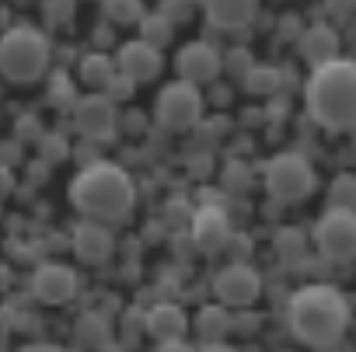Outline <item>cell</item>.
Instances as JSON below:
<instances>
[{"mask_svg": "<svg viewBox=\"0 0 356 352\" xmlns=\"http://www.w3.org/2000/svg\"><path fill=\"white\" fill-rule=\"evenodd\" d=\"M262 178H266V182H262L266 192H269L273 199H280V203H304V199L314 192V167L307 164L304 153H293V150L276 153V157L266 164Z\"/></svg>", "mask_w": 356, "mask_h": 352, "instance_id": "cell-5", "label": "cell"}, {"mask_svg": "<svg viewBox=\"0 0 356 352\" xmlns=\"http://www.w3.org/2000/svg\"><path fill=\"white\" fill-rule=\"evenodd\" d=\"M108 335H112V328H108V321L102 317V314H81L77 317V342L81 345H88V349H102V345H108Z\"/></svg>", "mask_w": 356, "mask_h": 352, "instance_id": "cell-21", "label": "cell"}, {"mask_svg": "<svg viewBox=\"0 0 356 352\" xmlns=\"http://www.w3.org/2000/svg\"><path fill=\"white\" fill-rule=\"evenodd\" d=\"M196 352H234V349L220 342V345H203V349H196Z\"/></svg>", "mask_w": 356, "mask_h": 352, "instance_id": "cell-31", "label": "cell"}, {"mask_svg": "<svg viewBox=\"0 0 356 352\" xmlns=\"http://www.w3.org/2000/svg\"><path fill=\"white\" fill-rule=\"evenodd\" d=\"M74 126L84 140H95V143H105L115 136L119 129V112H115V101L105 98V94H84L74 101Z\"/></svg>", "mask_w": 356, "mask_h": 352, "instance_id": "cell-8", "label": "cell"}, {"mask_svg": "<svg viewBox=\"0 0 356 352\" xmlns=\"http://www.w3.org/2000/svg\"><path fill=\"white\" fill-rule=\"evenodd\" d=\"M175 63H178V74H182V81L193 84V87L217 81V74H220V67H224L220 53H217L210 42H189V46H182Z\"/></svg>", "mask_w": 356, "mask_h": 352, "instance_id": "cell-13", "label": "cell"}, {"mask_svg": "<svg viewBox=\"0 0 356 352\" xmlns=\"http://www.w3.org/2000/svg\"><path fill=\"white\" fill-rule=\"evenodd\" d=\"M231 217H227V210H220V206H200L196 213H193V241H196V248L200 251H207V255H217V251H224L227 244H231Z\"/></svg>", "mask_w": 356, "mask_h": 352, "instance_id": "cell-12", "label": "cell"}, {"mask_svg": "<svg viewBox=\"0 0 356 352\" xmlns=\"http://www.w3.org/2000/svg\"><path fill=\"white\" fill-rule=\"evenodd\" d=\"M115 60L112 56H105V53H88L84 60H81V81L91 87V94H105L108 91V84L115 81Z\"/></svg>", "mask_w": 356, "mask_h": 352, "instance_id": "cell-19", "label": "cell"}, {"mask_svg": "<svg viewBox=\"0 0 356 352\" xmlns=\"http://www.w3.org/2000/svg\"><path fill=\"white\" fill-rule=\"evenodd\" d=\"M353 203H356V178L349 171L335 174L332 185H328V210H349L353 213Z\"/></svg>", "mask_w": 356, "mask_h": 352, "instance_id": "cell-24", "label": "cell"}, {"mask_svg": "<svg viewBox=\"0 0 356 352\" xmlns=\"http://www.w3.org/2000/svg\"><path fill=\"white\" fill-rule=\"evenodd\" d=\"M22 352H74V349H63V345H29V349H22Z\"/></svg>", "mask_w": 356, "mask_h": 352, "instance_id": "cell-30", "label": "cell"}, {"mask_svg": "<svg viewBox=\"0 0 356 352\" xmlns=\"http://www.w3.org/2000/svg\"><path fill=\"white\" fill-rule=\"evenodd\" d=\"M115 70H119V77H126L133 87H136V84H150V81H157V74L164 70V56H161V49H154V46H147V42H140V39H129V42H122V49H119V56H115Z\"/></svg>", "mask_w": 356, "mask_h": 352, "instance_id": "cell-10", "label": "cell"}, {"mask_svg": "<svg viewBox=\"0 0 356 352\" xmlns=\"http://www.w3.org/2000/svg\"><path fill=\"white\" fill-rule=\"evenodd\" d=\"M203 119V94L186 81H171L157 94V122L171 133H186Z\"/></svg>", "mask_w": 356, "mask_h": 352, "instance_id": "cell-6", "label": "cell"}, {"mask_svg": "<svg viewBox=\"0 0 356 352\" xmlns=\"http://www.w3.org/2000/svg\"><path fill=\"white\" fill-rule=\"evenodd\" d=\"M171 32H175V25H171L168 18H161L157 11L140 18V42H147V46H154V49H161L164 42H171Z\"/></svg>", "mask_w": 356, "mask_h": 352, "instance_id": "cell-23", "label": "cell"}, {"mask_svg": "<svg viewBox=\"0 0 356 352\" xmlns=\"http://www.w3.org/2000/svg\"><path fill=\"white\" fill-rule=\"evenodd\" d=\"M286 321L297 342L311 349H328L349 328V300L328 283H311L290 296Z\"/></svg>", "mask_w": 356, "mask_h": 352, "instance_id": "cell-1", "label": "cell"}, {"mask_svg": "<svg viewBox=\"0 0 356 352\" xmlns=\"http://www.w3.org/2000/svg\"><path fill=\"white\" fill-rule=\"evenodd\" d=\"M42 11L53 18V22H67L74 15V4H42Z\"/></svg>", "mask_w": 356, "mask_h": 352, "instance_id": "cell-28", "label": "cell"}, {"mask_svg": "<svg viewBox=\"0 0 356 352\" xmlns=\"http://www.w3.org/2000/svg\"><path fill=\"white\" fill-rule=\"evenodd\" d=\"M154 352H196V349H193L189 342H161Z\"/></svg>", "mask_w": 356, "mask_h": 352, "instance_id": "cell-29", "label": "cell"}, {"mask_svg": "<svg viewBox=\"0 0 356 352\" xmlns=\"http://www.w3.org/2000/svg\"><path fill=\"white\" fill-rule=\"evenodd\" d=\"M70 199L84 213V220L115 224L129 217L136 203V189H133L129 171L119 167L115 160H91L70 182Z\"/></svg>", "mask_w": 356, "mask_h": 352, "instance_id": "cell-2", "label": "cell"}, {"mask_svg": "<svg viewBox=\"0 0 356 352\" xmlns=\"http://www.w3.org/2000/svg\"><path fill=\"white\" fill-rule=\"evenodd\" d=\"M307 115L328 133H349L356 122V67L353 60H335L311 70L304 84Z\"/></svg>", "mask_w": 356, "mask_h": 352, "instance_id": "cell-3", "label": "cell"}, {"mask_svg": "<svg viewBox=\"0 0 356 352\" xmlns=\"http://www.w3.org/2000/svg\"><path fill=\"white\" fill-rule=\"evenodd\" d=\"M213 293H217L220 307H252L262 296V276L252 265L234 262V265H227V269L217 272Z\"/></svg>", "mask_w": 356, "mask_h": 352, "instance_id": "cell-9", "label": "cell"}, {"mask_svg": "<svg viewBox=\"0 0 356 352\" xmlns=\"http://www.w3.org/2000/svg\"><path fill=\"white\" fill-rule=\"evenodd\" d=\"M196 335H200L203 345H220L231 335V310L220 307V303H207L196 314Z\"/></svg>", "mask_w": 356, "mask_h": 352, "instance_id": "cell-18", "label": "cell"}, {"mask_svg": "<svg viewBox=\"0 0 356 352\" xmlns=\"http://www.w3.org/2000/svg\"><path fill=\"white\" fill-rule=\"evenodd\" d=\"M102 11H105V18L115 22V25H133V22H140V18L147 15L143 4H136V0H105Z\"/></svg>", "mask_w": 356, "mask_h": 352, "instance_id": "cell-25", "label": "cell"}, {"mask_svg": "<svg viewBox=\"0 0 356 352\" xmlns=\"http://www.w3.org/2000/svg\"><path fill=\"white\" fill-rule=\"evenodd\" d=\"M74 84H70V77H63V74H56L53 81H49V101L53 105H74Z\"/></svg>", "mask_w": 356, "mask_h": 352, "instance_id": "cell-26", "label": "cell"}, {"mask_svg": "<svg viewBox=\"0 0 356 352\" xmlns=\"http://www.w3.org/2000/svg\"><path fill=\"white\" fill-rule=\"evenodd\" d=\"M280 84H283V74L273 63H252L248 74H245V87L252 94H276Z\"/></svg>", "mask_w": 356, "mask_h": 352, "instance_id": "cell-20", "label": "cell"}, {"mask_svg": "<svg viewBox=\"0 0 356 352\" xmlns=\"http://www.w3.org/2000/svg\"><path fill=\"white\" fill-rule=\"evenodd\" d=\"M32 293H35V300H42L49 307L70 303L77 293V272L70 265H60V262H42L32 272Z\"/></svg>", "mask_w": 356, "mask_h": 352, "instance_id": "cell-11", "label": "cell"}, {"mask_svg": "<svg viewBox=\"0 0 356 352\" xmlns=\"http://www.w3.org/2000/svg\"><path fill=\"white\" fill-rule=\"evenodd\" d=\"M314 248L332 262H349L356 251V217L349 210H325L314 224Z\"/></svg>", "mask_w": 356, "mask_h": 352, "instance_id": "cell-7", "label": "cell"}, {"mask_svg": "<svg viewBox=\"0 0 356 352\" xmlns=\"http://www.w3.org/2000/svg\"><path fill=\"white\" fill-rule=\"evenodd\" d=\"M273 248H276L280 258L293 262V258H300V255L307 251V234H304L300 227H280V231L273 234Z\"/></svg>", "mask_w": 356, "mask_h": 352, "instance_id": "cell-22", "label": "cell"}, {"mask_svg": "<svg viewBox=\"0 0 356 352\" xmlns=\"http://www.w3.org/2000/svg\"><path fill=\"white\" fill-rule=\"evenodd\" d=\"M11 192H15V171L8 164H0V203H4Z\"/></svg>", "mask_w": 356, "mask_h": 352, "instance_id": "cell-27", "label": "cell"}, {"mask_svg": "<svg viewBox=\"0 0 356 352\" xmlns=\"http://www.w3.org/2000/svg\"><path fill=\"white\" fill-rule=\"evenodd\" d=\"M49 70V39L35 25H15L0 35V77L32 84Z\"/></svg>", "mask_w": 356, "mask_h": 352, "instance_id": "cell-4", "label": "cell"}, {"mask_svg": "<svg viewBox=\"0 0 356 352\" xmlns=\"http://www.w3.org/2000/svg\"><path fill=\"white\" fill-rule=\"evenodd\" d=\"M147 331L150 338L161 345V342H186V331H189V314L175 303H157L150 307L147 314Z\"/></svg>", "mask_w": 356, "mask_h": 352, "instance_id": "cell-17", "label": "cell"}, {"mask_svg": "<svg viewBox=\"0 0 356 352\" xmlns=\"http://www.w3.org/2000/svg\"><path fill=\"white\" fill-rule=\"evenodd\" d=\"M203 15H207V25L217 32H241L245 25L255 22L259 4H252V0H207Z\"/></svg>", "mask_w": 356, "mask_h": 352, "instance_id": "cell-15", "label": "cell"}, {"mask_svg": "<svg viewBox=\"0 0 356 352\" xmlns=\"http://www.w3.org/2000/svg\"><path fill=\"white\" fill-rule=\"evenodd\" d=\"M112 251H115V237H112V231H108L105 224H98V220H81V224L74 227V255H77L81 262L102 265V262L112 258Z\"/></svg>", "mask_w": 356, "mask_h": 352, "instance_id": "cell-14", "label": "cell"}, {"mask_svg": "<svg viewBox=\"0 0 356 352\" xmlns=\"http://www.w3.org/2000/svg\"><path fill=\"white\" fill-rule=\"evenodd\" d=\"M339 53H342V46H339V32H335L332 25H311V28L300 35V56L311 63V70L342 60Z\"/></svg>", "mask_w": 356, "mask_h": 352, "instance_id": "cell-16", "label": "cell"}]
</instances>
